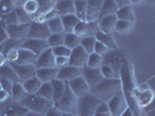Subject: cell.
<instances>
[{
	"label": "cell",
	"mask_w": 155,
	"mask_h": 116,
	"mask_svg": "<svg viewBox=\"0 0 155 116\" xmlns=\"http://www.w3.org/2000/svg\"><path fill=\"white\" fill-rule=\"evenodd\" d=\"M122 92V81L119 78L115 79H103L100 84L93 87L91 93H93L101 102H108L114 95Z\"/></svg>",
	"instance_id": "6da1fadb"
},
{
	"label": "cell",
	"mask_w": 155,
	"mask_h": 116,
	"mask_svg": "<svg viewBox=\"0 0 155 116\" xmlns=\"http://www.w3.org/2000/svg\"><path fill=\"white\" fill-rule=\"evenodd\" d=\"M20 103L27 107L30 111L38 113V114H42L44 116L52 107H54V103L52 100L39 97L37 94H28V93L20 101Z\"/></svg>",
	"instance_id": "7a4b0ae2"
},
{
	"label": "cell",
	"mask_w": 155,
	"mask_h": 116,
	"mask_svg": "<svg viewBox=\"0 0 155 116\" xmlns=\"http://www.w3.org/2000/svg\"><path fill=\"white\" fill-rule=\"evenodd\" d=\"M101 103V100L97 99L93 93H87L82 97H79L78 101V116H94L96 113L98 104Z\"/></svg>",
	"instance_id": "3957f363"
},
{
	"label": "cell",
	"mask_w": 155,
	"mask_h": 116,
	"mask_svg": "<svg viewBox=\"0 0 155 116\" xmlns=\"http://www.w3.org/2000/svg\"><path fill=\"white\" fill-rule=\"evenodd\" d=\"M78 101L79 97L73 93V90L70 88V86H66L64 95L58 102L54 104V107L61 111V113H71V114H77L78 110Z\"/></svg>",
	"instance_id": "277c9868"
},
{
	"label": "cell",
	"mask_w": 155,
	"mask_h": 116,
	"mask_svg": "<svg viewBox=\"0 0 155 116\" xmlns=\"http://www.w3.org/2000/svg\"><path fill=\"white\" fill-rule=\"evenodd\" d=\"M127 53L124 50L116 49V50H110L105 56L103 57V64L109 65L110 67H112L115 72L119 77V71L120 67L124 65L125 62H127Z\"/></svg>",
	"instance_id": "5b68a950"
},
{
	"label": "cell",
	"mask_w": 155,
	"mask_h": 116,
	"mask_svg": "<svg viewBox=\"0 0 155 116\" xmlns=\"http://www.w3.org/2000/svg\"><path fill=\"white\" fill-rule=\"evenodd\" d=\"M108 106H109L110 113L111 116H120L125 110L129 108V103L127 100L124 95L123 90L117 93L116 95L110 99L108 101Z\"/></svg>",
	"instance_id": "8992f818"
},
{
	"label": "cell",
	"mask_w": 155,
	"mask_h": 116,
	"mask_svg": "<svg viewBox=\"0 0 155 116\" xmlns=\"http://www.w3.org/2000/svg\"><path fill=\"white\" fill-rule=\"evenodd\" d=\"M51 36L50 28L48 26V22L44 23H38L31 21L29 25V32H28V39H46Z\"/></svg>",
	"instance_id": "52a82bcc"
},
{
	"label": "cell",
	"mask_w": 155,
	"mask_h": 116,
	"mask_svg": "<svg viewBox=\"0 0 155 116\" xmlns=\"http://www.w3.org/2000/svg\"><path fill=\"white\" fill-rule=\"evenodd\" d=\"M30 25V23H29ZM29 25L27 23H18V25H7V32L11 39L16 42H23L28 39Z\"/></svg>",
	"instance_id": "ba28073f"
},
{
	"label": "cell",
	"mask_w": 155,
	"mask_h": 116,
	"mask_svg": "<svg viewBox=\"0 0 155 116\" xmlns=\"http://www.w3.org/2000/svg\"><path fill=\"white\" fill-rule=\"evenodd\" d=\"M88 57H89V53L81 45H78L77 48L72 49L71 55H70V65L82 69L87 65Z\"/></svg>",
	"instance_id": "9c48e42d"
},
{
	"label": "cell",
	"mask_w": 155,
	"mask_h": 116,
	"mask_svg": "<svg viewBox=\"0 0 155 116\" xmlns=\"http://www.w3.org/2000/svg\"><path fill=\"white\" fill-rule=\"evenodd\" d=\"M81 76L84 78L87 84L89 85L91 90L93 87L97 86L104 79L102 76V72H101V69H94V67H89L87 65L81 69Z\"/></svg>",
	"instance_id": "30bf717a"
},
{
	"label": "cell",
	"mask_w": 155,
	"mask_h": 116,
	"mask_svg": "<svg viewBox=\"0 0 155 116\" xmlns=\"http://www.w3.org/2000/svg\"><path fill=\"white\" fill-rule=\"evenodd\" d=\"M103 0H87L86 22H95L100 19Z\"/></svg>",
	"instance_id": "8fae6325"
},
{
	"label": "cell",
	"mask_w": 155,
	"mask_h": 116,
	"mask_svg": "<svg viewBox=\"0 0 155 116\" xmlns=\"http://www.w3.org/2000/svg\"><path fill=\"white\" fill-rule=\"evenodd\" d=\"M21 48L30 50L31 52L36 53L37 56H39L43 51H45L46 49H49L50 46L48 44V42L44 39H27L22 42Z\"/></svg>",
	"instance_id": "7c38bea8"
},
{
	"label": "cell",
	"mask_w": 155,
	"mask_h": 116,
	"mask_svg": "<svg viewBox=\"0 0 155 116\" xmlns=\"http://www.w3.org/2000/svg\"><path fill=\"white\" fill-rule=\"evenodd\" d=\"M67 85L70 86V88L73 90V93L77 95L78 97H82L84 94L91 92V87L87 84V81L84 80V78L82 76H79L78 78L73 79L71 81H68Z\"/></svg>",
	"instance_id": "4fadbf2b"
},
{
	"label": "cell",
	"mask_w": 155,
	"mask_h": 116,
	"mask_svg": "<svg viewBox=\"0 0 155 116\" xmlns=\"http://www.w3.org/2000/svg\"><path fill=\"white\" fill-rule=\"evenodd\" d=\"M11 65L14 69V71L16 72L20 83H25L29 78L36 76V70L37 69H36L35 65H20L16 64V63H13Z\"/></svg>",
	"instance_id": "5bb4252c"
},
{
	"label": "cell",
	"mask_w": 155,
	"mask_h": 116,
	"mask_svg": "<svg viewBox=\"0 0 155 116\" xmlns=\"http://www.w3.org/2000/svg\"><path fill=\"white\" fill-rule=\"evenodd\" d=\"M54 55L52 52V49L49 48L45 51H43L36 60V69H43V67H56V62H54Z\"/></svg>",
	"instance_id": "9a60e30c"
},
{
	"label": "cell",
	"mask_w": 155,
	"mask_h": 116,
	"mask_svg": "<svg viewBox=\"0 0 155 116\" xmlns=\"http://www.w3.org/2000/svg\"><path fill=\"white\" fill-rule=\"evenodd\" d=\"M117 20L118 19H117L116 14L100 18L98 21H97L100 32H105V34H112V32H115V26H116Z\"/></svg>",
	"instance_id": "2e32d148"
},
{
	"label": "cell",
	"mask_w": 155,
	"mask_h": 116,
	"mask_svg": "<svg viewBox=\"0 0 155 116\" xmlns=\"http://www.w3.org/2000/svg\"><path fill=\"white\" fill-rule=\"evenodd\" d=\"M79 76H81V69L75 67V66H72V65H68V66H65V67L59 69L57 79L63 80L65 83H68V81H71L73 79L78 78Z\"/></svg>",
	"instance_id": "e0dca14e"
},
{
	"label": "cell",
	"mask_w": 155,
	"mask_h": 116,
	"mask_svg": "<svg viewBox=\"0 0 155 116\" xmlns=\"http://www.w3.org/2000/svg\"><path fill=\"white\" fill-rule=\"evenodd\" d=\"M58 67H43L36 70V76L42 83H51L58 77Z\"/></svg>",
	"instance_id": "ac0fdd59"
},
{
	"label": "cell",
	"mask_w": 155,
	"mask_h": 116,
	"mask_svg": "<svg viewBox=\"0 0 155 116\" xmlns=\"http://www.w3.org/2000/svg\"><path fill=\"white\" fill-rule=\"evenodd\" d=\"M29 109L20 102H13L0 113V116H25Z\"/></svg>",
	"instance_id": "d6986e66"
},
{
	"label": "cell",
	"mask_w": 155,
	"mask_h": 116,
	"mask_svg": "<svg viewBox=\"0 0 155 116\" xmlns=\"http://www.w3.org/2000/svg\"><path fill=\"white\" fill-rule=\"evenodd\" d=\"M60 16L67 15V14H75V7H74V0H58L54 7H53Z\"/></svg>",
	"instance_id": "ffe728a7"
},
{
	"label": "cell",
	"mask_w": 155,
	"mask_h": 116,
	"mask_svg": "<svg viewBox=\"0 0 155 116\" xmlns=\"http://www.w3.org/2000/svg\"><path fill=\"white\" fill-rule=\"evenodd\" d=\"M37 55L31 52L30 50H27L23 48H19V58L16 60V64L20 65H35L37 60Z\"/></svg>",
	"instance_id": "44dd1931"
},
{
	"label": "cell",
	"mask_w": 155,
	"mask_h": 116,
	"mask_svg": "<svg viewBox=\"0 0 155 116\" xmlns=\"http://www.w3.org/2000/svg\"><path fill=\"white\" fill-rule=\"evenodd\" d=\"M52 87H53V95H52V101L53 103L58 102L59 100L61 99V97L64 95L65 90H66V86L67 83H65L63 80H59V79H54L53 81H51Z\"/></svg>",
	"instance_id": "7402d4cb"
},
{
	"label": "cell",
	"mask_w": 155,
	"mask_h": 116,
	"mask_svg": "<svg viewBox=\"0 0 155 116\" xmlns=\"http://www.w3.org/2000/svg\"><path fill=\"white\" fill-rule=\"evenodd\" d=\"M116 16L118 20H126V21H131V22L136 21V15H134L133 7L131 4L119 7L116 13Z\"/></svg>",
	"instance_id": "603a6c76"
},
{
	"label": "cell",
	"mask_w": 155,
	"mask_h": 116,
	"mask_svg": "<svg viewBox=\"0 0 155 116\" xmlns=\"http://www.w3.org/2000/svg\"><path fill=\"white\" fill-rule=\"evenodd\" d=\"M95 37H96V41L103 43V44L105 45L108 49H110V50H116V49H118L116 41L114 39L112 34H105V32H102L98 30L97 34L95 35Z\"/></svg>",
	"instance_id": "cb8c5ba5"
},
{
	"label": "cell",
	"mask_w": 155,
	"mask_h": 116,
	"mask_svg": "<svg viewBox=\"0 0 155 116\" xmlns=\"http://www.w3.org/2000/svg\"><path fill=\"white\" fill-rule=\"evenodd\" d=\"M22 84H23V87H25V90L28 94H36L43 83L39 80V78L37 76H34V77L29 78L28 80H26L25 83H22Z\"/></svg>",
	"instance_id": "d4e9b609"
},
{
	"label": "cell",
	"mask_w": 155,
	"mask_h": 116,
	"mask_svg": "<svg viewBox=\"0 0 155 116\" xmlns=\"http://www.w3.org/2000/svg\"><path fill=\"white\" fill-rule=\"evenodd\" d=\"M61 21H63V26H64L65 32H73L74 28L79 23V18L75 14H67V15H63L61 16Z\"/></svg>",
	"instance_id": "484cf974"
},
{
	"label": "cell",
	"mask_w": 155,
	"mask_h": 116,
	"mask_svg": "<svg viewBox=\"0 0 155 116\" xmlns=\"http://www.w3.org/2000/svg\"><path fill=\"white\" fill-rule=\"evenodd\" d=\"M1 78L8 79V80H11V81H13V83L20 81L16 72L14 71V69L12 67V65L9 64V63L0 67V79H1Z\"/></svg>",
	"instance_id": "4316f807"
},
{
	"label": "cell",
	"mask_w": 155,
	"mask_h": 116,
	"mask_svg": "<svg viewBox=\"0 0 155 116\" xmlns=\"http://www.w3.org/2000/svg\"><path fill=\"white\" fill-rule=\"evenodd\" d=\"M133 28H134V22L126 21V20H117L115 32L122 35H127L133 30Z\"/></svg>",
	"instance_id": "83f0119b"
},
{
	"label": "cell",
	"mask_w": 155,
	"mask_h": 116,
	"mask_svg": "<svg viewBox=\"0 0 155 116\" xmlns=\"http://www.w3.org/2000/svg\"><path fill=\"white\" fill-rule=\"evenodd\" d=\"M118 5L115 2V0H103V5H102V9H101V14L100 18H103L107 15H112L116 14L118 11Z\"/></svg>",
	"instance_id": "f1b7e54d"
},
{
	"label": "cell",
	"mask_w": 155,
	"mask_h": 116,
	"mask_svg": "<svg viewBox=\"0 0 155 116\" xmlns=\"http://www.w3.org/2000/svg\"><path fill=\"white\" fill-rule=\"evenodd\" d=\"M27 94L26 90H25V87H23V84L22 83H14L13 85V88H12V93H11V97L13 99L14 102H20L25 95Z\"/></svg>",
	"instance_id": "f546056e"
},
{
	"label": "cell",
	"mask_w": 155,
	"mask_h": 116,
	"mask_svg": "<svg viewBox=\"0 0 155 116\" xmlns=\"http://www.w3.org/2000/svg\"><path fill=\"white\" fill-rule=\"evenodd\" d=\"M74 7H75V15L80 21H86V14H87V0H74Z\"/></svg>",
	"instance_id": "4dcf8cb0"
},
{
	"label": "cell",
	"mask_w": 155,
	"mask_h": 116,
	"mask_svg": "<svg viewBox=\"0 0 155 116\" xmlns=\"http://www.w3.org/2000/svg\"><path fill=\"white\" fill-rule=\"evenodd\" d=\"M81 39L78 37L74 32H64V45L68 49H74L78 45H80Z\"/></svg>",
	"instance_id": "1f68e13d"
},
{
	"label": "cell",
	"mask_w": 155,
	"mask_h": 116,
	"mask_svg": "<svg viewBox=\"0 0 155 116\" xmlns=\"http://www.w3.org/2000/svg\"><path fill=\"white\" fill-rule=\"evenodd\" d=\"M48 26L50 28L51 34H64V26H63V21L61 16L54 18L48 21Z\"/></svg>",
	"instance_id": "d6a6232c"
},
{
	"label": "cell",
	"mask_w": 155,
	"mask_h": 116,
	"mask_svg": "<svg viewBox=\"0 0 155 116\" xmlns=\"http://www.w3.org/2000/svg\"><path fill=\"white\" fill-rule=\"evenodd\" d=\"M21 1H23L22 4L23 9L31 16V19L35 14L39 13V6L36 0H21Z\"/></svg>",
	"instance_id": "836d02e7"
},
{
	"label": "cell",
	"mask_w": 155,
	"mask_h": 116,
	"mask_svg": "<svg viewBox=\"0 0 155 116\" xmlns=\"http://www.w3.org/2000/svg\"><path fill=\"white\" fill-rule=\"evenodd\" d=\"M16 7V2L14 0H0V19L13 12Z\"/></svg>",
	"instance_id": "e575fe53"
},
{
	"label": "cell",
	"mask_w": 155,
	"mask_h": 116,
	"mask_svg": "<svg viewBox=\"0 0 155 116\" xmlns=\"http://www.w3.org/2000/svg\"><path fill=\"white\" fill-rule=\"evenodd\" d=\"M96 44V37L95 36H86L84 39H81L80 45L84 48L88 53H93Z\"/></svg>",
	"instance_id": "d590c367"
},
{
	"label": "cell",
	"mask_w": 155,
	"mask_h": 116,
	"mask_svg": "<svg viewBox=\"0 0 155 116\" xmlns=\"http://www.w3.org/2000/svg\"><path fill=\"white\" fill-rule=\"evenodd\" d=\"M102 65H103V56L98 55L96 52L89 53L88 62H87V66L94 67V69H100Z\"/></svg>",
	"instance_id": "8d00e7d4"
},
{
	"label": "cell",
	"mask_w": 155,
	"mask_h": 116,
	"mask_svg": "<svg viewBox=\"0 0 155 116\" xmlns=\"http://www.w3.org/2000/svg\"><path fill=\"white\" fill-rule=\"evenodd\" d=\"M37 95L42 97H45L49 100H52V95H53V87H52L51 83H43L38 92L36 93Z\"/></svg>",
	"instance_id": "74e56055"
},
{
	"label": "cell",
	"mask_w": 155,
	"mask_h": 116,
	"mask_svg": "<svg viewBox=\"0 0 155 116\" xmlns=\"http://www.w3.org/2000/svg\"><path fill=\"white\" fill-rule=\"evenodd\" d=\"M73 32L80 39H84L86 36H88V23L86 21H79V23L75 26Z\"/></svg>",
	"instance_id": "f35d334b"
},
{
	"label": "cell",
	"mask_w": 155,
	"mask_h": 116,
	"mask_svg": "<svg viewBox=\"0 0 155 116\" xmlns=\"http://www.w3.org/2000/svg\"><path fill=\"white\" fill-rule=\"evenodd\" d=\"M46 42L50 48L64 45V34H51V36L46 39Z\"/></svg>",
	"instance_id": "ab89813d"
},
{
	"label": "cell",
	"mask_w": 155,
	"mask_h": 116,
	"mask_svg": "<svg viewBox=\"0 0 155 116\" xmlns=\"http://www.w3.org/2000/svg\"><path fill=\"white\" fill-rule=\"evenodd\" d=\"M15 12H16L18 16H19L20 23H27V25H29V23L32 21L31 16H30V15H29V14L27 13L26 11L23 9V7L22 6L15 7Z\"/></svg>",
	"instance_id": "60d3db41"
},
{
	"label": "cell",
	"mask_w": 155,
	"mask_h": 116,
	"mask_svg": "<svg viewBox=\"0 0 155 116\" xmlns=\"http://www.w3.org/2000/svg\"><path fill=\"white\" fill-rule=\"evenodd\" d=\"M52 52L54 55V57H70L71 55V49H68L67 46L65 45H59L56 48H51Z\"/></svg>",
	"instance_id": "b9f144b4"
},
{
	"label": "cell",
	"mask_w": 155,
	"mask_h": 116,
	"mask_svg": "<svg viewBox=\"0 0 155 116\" xmlns=\"http://www.w3.org/2000/svg\"><path fill=\"white\" fill-rule=\"evenodd\" d=\"M101 72H102V76H103L104 79H115V78H119L118 74H117L115 70L112 67H110L109 65L103 64L101 67Z\"/></svg>",
	"instance_id": "7bdbcfd3"
},
{
	"label": "cell",
	"mask_w": 155,
	"mask_h": 116,
	"mask_svg": "<svg viewBox=\"0 0 155 116\" xmlns=\"http://www.w3.org/2000/svg\"><path fill=\"white\" fill-rule=\"evenodd\" d=\"M39 6V13H48L54 7V2L52 0H36Z\"/></svg>",
	"instance_id": "ee69618b"
},
{
	"label": "cell",
	"mask_w": 155,
	"mask_h": 116,
	"mask_svg": "<svg viewBox=\"0 0 155 116\" xmlns=\"http://www.w3.org/2000/svg\"><path fill=\"white\" fill-rule=\"evenodd\" d=\"M0 20L4 21L6 25H18V23H20L19 16H18V14L15 12V9H14L13 12H11L7 15H5V16H2Z\"/></svg>",
	"instance_id": "f6af8a7d"
},
{
	"label": "cell",
	"mask_w": 155,
	"mask_h": 116,
	"mask_svg": "<svg viewBox=\"0 0 155 116\" xmlns=\"http://www.w3.org/2000/svg\"><path fill=\"white\" fill-rule=\"evenodd\" d=\"M8 39H9V36L7 32V25L4 21L0 20V45L4 44Z\"/></svg>",
	"instance_id": "bcb514c9"
},
{
	"label": "cell",
	"mask_w": 155,
	"mask_h": 116,
	"mask_svg": "<svg viewBox=\"0 0 155 116\" xmlns=\"http://www.w3.org/2000/svg\"><path fill=\"white\" fill-rule=\"evenodd\" d=\"M6 58L7 62L9 64H13V63H16L18 58H19V49H11L6 52Z\"/></svg>",
	"instance_id": "7dc6e473"
},
{
	"label": "cell",
	"mask_w": 155,
	"mask_h": 116,
	"mask_svg": "<svg viewBox=\"0 0 155 116\" xmlns=\"http://www.w3.org/2000/svg\"><path fill=\"white\" fill-rule=\"evenodd\" d=\"M110 51V49H108L103 43H101V42H98L96 41V44H95V49H94V52H96L98 55H101V56H105L108 52Z\"/></svg>",
	"instance_id": "c3c4849f"
},
{
	"label": "cell",
	"mask_w": 155,
	"mask_h": 116,
	"mask_svg": "<svg viewBox=\"0 0 155 116\" xmlns=\"http://www.w3.org/2000/svg\"><path fill=\"white\" fill-rule=\"evenodd\" d=\"M54 62H56V67L61 69L70 65V57H56Z\"/></svg>",
	"instance_id": "681fc988"
},
{
	"label": "cell",
	"mask_w": 155,
	"mask_h": 116,
	"mask_svg": "<svg viewBox=\"0 0 155 116\" xmlns=\"http://www.w3.org/2000/svg\"><path fill=\"white\" fill-rule=\"evenodd\" d=\"M0 83H1V86H2V90H5L6 92H8L9 94L12 93V88H13V85H14L13 81H11V80H8V79L1 78V79H0Z\"/></svg>",
	"instance_id": "f907efd6"
},
{
	"label": "cell",
	"mask_w": 155,
	"mask_h": 116,
	"mask_svg": "<svg viewBox=\"0 0 155 116\" xmlns=\"http://www.w3.org/2000/svg\"><path fill=\"white\" fill-rule=\"evenodd\" d=\"M87 23H88V36H95L97 32L100 30L97 21H95V22H87Z\"/></svg>",
	"instance_id": "816d5d0a"
},
{
	"label": "cell",
	"mask_w": 155,
	"mask_h": 116,
	"mask_svg": "<svg viewBox=\"0 0 155 116\" xmlns=\"http://www.w3.org/2000/svg\"><path fill=\"white\" fill-rule=\"evenodd\" d=\"M32 21L34 22H38V23H44V22H48L46 20V16L44 13H37L32 16Z\"/></svg>",
	"instance_id": "f5cc1de1"
},
{
	"label": "cell",
	"mask_w": 155,
	"mask_h": 116,
	"mask_svg": "<svg viewBox=\"0 0 155 116\" xmlns=\"http://www.w3.org/2000/svg\"><path fill=\"white\" fill-rule=\"evenodd\" d=\"M45 16H46V20L49 21V20L54 19V18H58V16H60V15H59L58 12H57L54 8H52L51 11H49L48 13H45Z\"/></svg>",
	"instance_id": "db71d44e"
},
{
	"label": "cell",
	"mask_w": 155,
	"mask_h": 116,
	"mask_svg": "<svg viewBox=\"0 0 155 116\" xmlns=\"http://www.w3.org/2000/svg\"><path fill=\"white\" fill-rule=\"evenodd\" d=\"M9 97H11V94L8 92H6L5 90H0V103H4Z\"/></svg>",
	"instance_id": "11a10c76"
},
{
	"label": "cell",
	"mask_w": 155,
	"mask_h": 116,
	"mask_svg": "<svg viewBox=\"0 0 155 116\" xmlns=\"http://www.w3.org/2000/svg\"><path fill=\"white\" fill-rule=\"evenodd\" d=\"M45 116H61V111H59L56 107H52L51 109L45 114Z\"/></svg>",
	"instance_id": "9f6ffc18"
},
{
	"label": "cell",
	"mask_w": 155,
	"mask_h": 116,
	"mask_svg": "<svg viewBox=\"0 0 155 116\" xmlns=\"http://www.w3.org/2000/svg\"><path fill=\"white\" fill-rule=\"evenodd\" d=\"M6 64H8L6 55H5V53H2V52H0V67H1V66H4V65H6Z\"/></svg>",
	"instance_id": "6f0895ef"
},
{
	"label": "cell",
	"mask_w": 155,
	"mask_h": 116,
	"mask_svg": "<svg viewBox=\"0 0 155 116\" xmlns=\"http://www.w3.org/2000/svg\"><path fill=\"white\" fill-rule=\"evenodd\" d=\"M130 4L132 6H140V5L146 4V0H130Z\"/></svg>",
	"instance_id": "680465c9"
},
{
	"label": "cell",
	"mask_w": 155,
	"mask_h": 116,
	"mask_svg": "<svg viewBox=\"0 0 155 116\" xmlns=\"http://www.w3.org/2000/svg\"><path fill=\"white\" fill-rule=\"evenodd\" d=\"M115 2L118 5V7L125 6V5H130V0H115Z\"/></svg>",
	"instance_id": "91938a15"
},
{
	"label": "cell",
	"mask_w": 155,
	"mask_h": 116,
	"mask_svg": "<svg viewBox=\"0 0 155 116\" xmlns=\"http://www.w3.org/2000/svg\"><path fill=\"white\" fill-rule=\"evenodd\" d=\"M120 116H136V115H134L133 110H132V109H131V108L129 107V108H127V109L125 110V111H124V113H123V114H122Z\"/></svg>",
	"instance_id": "94428289"
},
{
	"label": "cell",
	"mask_w": 155,
	"mask_h": 116,
	"mask_svg": "<svg viewBox=\"0 0 155 116\" xmlns=\"http://www.w3.org/2000/svg\"><path fill=\"white\" fill-rule=\"evenodd\" d=\"M25 116H44V115H42V114H38V113H34V111H28L26 115Z\"/></svg>",
	"instance_id": "6125c7cd"
},
{
	"label": "cell",
	"mask_w": 155,
	"mask_h": 116,
	"mask_svg": "<svg viewBox=\"0 0 155 116\" xmlns=\"http://www.w3.org/2000/svg\"><path fill=\"white\" fill-rule=\"evenodd\" d=\"M146 4L152 5V6H155V0H146Z\"/></svg>",
	"instance_id": "be15d7a7"
},
{
	"label": "cell",
	"mask_w": 155,
	"mask_h": 116,
	"mask_svg": "<svg viewBox=\"0 0 155 116\" xmlns=\"http://www.w3.org/2000/svg\"><path fill=\"white\" fill-rule=\"evenodd\" d=\"M61 116H78L77 114H71V113H61Z\"/></svg>",
	"instance_id": "e7e4bbea"
},
{
	"label": "cell",
	"mask_w": 155,
	"mask_h": 116,
	"mask_svg": "<svg viewBox=\"0 0 155 116\" xmlns=\"http://www.w3.org/2000/svg\"><path fill=\"white\" fill-rule=\"evenodd\" d=\"M2 90V86H1V83H0V90Z\"/></svg>",
	"instance_id": "03108f58"
},
{
	"label": "cell",
	"mask_w": 155,
	"mask_h": 116,
	"mask_svg": "<svg viewBox=\"0 0 155 116\" xmlns=\"http://www.w3.org/2000/svg\"><path fill=\"white\" fill-rule=\"evenodd\" d=\"M52 1H53V2H54V4H56V2H57V1H58V0H52Z\"/></svg>",
	"instance_id": "003e7915"
}]
</instances>
